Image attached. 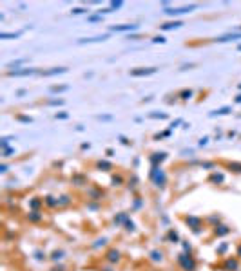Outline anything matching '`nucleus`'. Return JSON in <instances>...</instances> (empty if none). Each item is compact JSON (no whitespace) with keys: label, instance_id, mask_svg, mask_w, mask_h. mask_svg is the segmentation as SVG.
Masks as SVG:
<instances>
[{"label":"nucleus","instance_id":"33","mask_svg":"<svg viewBox=\"0 0 241 271\" xmlns=\"http://www.w3.org/2000/svg\"><path fill=\"white\" fill-rule=\"evenodd\" d=\"M87 9H83V7H76V9H73V15H82V13H85Z\"/></svg>","mask_w":241,"mask_h":271},{"label":"nucleus","instance_id":"27","mask_svg":"<svg viewBox=\"0 0 241 271\" xmlns=\"http://www.w3.org/2000/svg\"><path fill=\"white\" fill-rule=\"evenodd\" d=\"M150 118H160V119H165V118H167V114H163V112H161V114H158V112H152V114H150Z\"/></svg>","mask_w":241,"mask_h":271},{"label":"nucleus","instance_id":"5","mask_svg":"<svg viewBox=\"0 0 241 271\" xmlns=\"http://www.w3.org/2000/svg\"><path fill=\"white\" fill-rule=\"evenodd\" d=\"M196 9V6H187V7H180V9H165V15H170V16H178V15H183V13H189Z\"/></svg>","mask_w":241,"mask_h":271},{"label":"nucleus","instance_id":"42","mask_svg":"<svg viewBox=\"0 0 241 271\" xmlns=\"http://www.w3.org/2000/svg\"><path fill=\"white\" fill-rule=\"evenodd\" d=\"M236 101H237V103H241V94H239V96L236 98Z\"/></svg>","mask_w":241,"mask_h":271},{"label":"nucleus","instance_id":"26","mask_svg":"<svg viewBox=\"0 0 241 271\" xmlns=\"http://www.w3.org/2000/svg\"><path fill=\"white\" fill-rule=\"evenodd\" d=\"M227 267H228V269H237V262H236V260H228V262H227Z\"/></svg>","mask_w":241,"mask_h":271},{"label":"nucleus","instance_id":"11","mask_svg":"<svg viewBox=\"0 0 241 271\" xmlns=\"http://www.w3.org/2000/svg\"><path fill=\"white\" fill-rule=\"evenodd\" d=\"M165 152H160V154H152V157H150V161L154 163V166H158V163H161L163 159H165Z\"/></svg>","mask_w":241,"mask_h":271},{"label":"nucleus","instance_id":"29","mask_svg":"<svg viewBox=\"0 0 241 271\" xmlns=\"http://www.w3.org/2000/svg\"><path fill=\"white\" fill-rule=\"evenodd\" d=\"M67 202H69V197H67V195H63V197L58 199V204H67Z\"/></svg>","mask_w":241,"mask_h":271},{"label":"nucleus","instance_id":"36","mask_svg":"<svg viewBox=\"0 0 241 271\" xmlns=\"http://www.w3.org/2000/svg\"><path fill=\"white\" fill-rule=\"evenodd\" d=\"M20 121H24V123H31V118H24V116H18Z\"/></svg>","mask_w":241,"mask_h":271},{"label":"nucleus","instance_id":"2","mask_svg":"<svg viewBox=\"0 0 241 271\" xmlns=\"http://www.w3.org/2000/svg\"><path fill=\"white\" fill-rule=\"evenodd\" d=\"M152 179H154V183L158 185V186H163L165 185V174H163V170L160 168V166H154L152 168Z\"/></svg>","mask_w":241,"mask_h":271},{"label":"nucleus","instance_id":"15","mask_svg":"<svg viewBox=\"0 0 241 271\" xmlns=\"http://www.w3.org/2000/svg\"><path fill=\"white\" fill-rule=\"evenodd\" d=\"M20 33H0V38L2 40H7V38H18Z\"/></svg>","mask_w":241,"mask_h":271},{"label":"nucleus","instance_id":"43","mask_svg":"<svg viewBox=\"0 0 241 271\" xmlns=\"http://www.w3.org/2000/svg\"><path fill=\"white\" fill-rule=\"evenodd\" d=\"M239 89H241V85H239Z\"/></svg>","mask_w":241,"mask_h":271},{"label":"nucleus","instance_id":"14","mask_svg":"<svg viewBox=\"0 0 241 271\" xmlns=\"http://www.w3.org/2000/svg\"><path fill=\"white\" fill-rule=\"evenodd\" d=\"M178 96H180L181 100H190V98L194 96V90H190V89H189V90H181Z\"/></svg>","mask_w":241,"mask_h":271},{"label":"nucleus","instance_id":"39","mask_svg":"<svg viewBox=\"0 0 241 271\" xmlns=\"http://www.w3.org/2000/svg\"><path fill=\"white\" fill-rule=\"evenodd\" d=\"M207 141H209V139H207V138H203V139H200V145L203 146V145H207Z\"/></svg>","mask_w":241,"mask_h":271},{"label":"nucleus","instance_id":"13","mask_svg":"<svg viewBox=\"0 0 241 271\" xmlns=\"http://www.w3.org/2000/svg\"><path fill=\"white\" fill-rule=\"evenodd\" d=\"M185 220H187V224L194 226V230H196V228H198V226H200V219H198V217H187ZM196 231H198V230H196Z\"/></svg>","mask_w":241,"mask_h":271},{"label":"nucleus","instance_id":"30","mask_svg":"<svg viewBox=\"0 0 241 271\" xmlns=\"http://www.w3.org/2000/svg\"><path fill=\"white\" fill-rule=\"evenodd\" d=\"M67 116H69L67 112H60V114H56L55 118H56V119H67Z\"/></svg>","mask_w":241,"mask_h":271},{"label":"nucleus","instance_id":"6","mask_svg":"<svg viewBox=\"0 0 241 271\" xmlns=\"http://www.w3.org/2000/svg\"><path fill=\"white\" fill-rule=\"evenodd\" d=\"M38 73L36 69H15V71H7V76H29Z\"/></svg>","mask_w":241,"mask_h":271},{"label":"nucleus","instance_id":"16","mask_svg":"<svg viewBox=\"0 0 241 271\" xmlns=\"http://www.w3.org/2000/svg\"><path fill=\"white\" fill-rule=\"evenodd\" d=\"M107 259H109V260H111V262H116V260H120V253L113 250L111 253H109V255H107Z\"/></svg>","mask_w":241,"mask_h":271},{"label":"nucleus","instance_id":"41","mask_svg":"<svg viewBox=\"0 0 241 271\" xmlns=\"http://www.w3.org/2000/svg\"><path fill=\"white\" fill-rule=\"evenodd\" d=\"M100 18H102V16H91L89 20H91V22H96V20H100Z\"/></svg>","mask_w":241,"mask_h":271},{"label":"nucleus","instance_id":"9","mask_svg":"<svg viewBox=\"0 0 241 271\" xmlns=\"http://www.w3.org/2000/svg\"><path fill=\"white\" fill-rule=\"evenodd\" d=\"M65 71H67L65 67H53V69H49V71H42L40 74H43V76H55V74H62Z\"/></svg>","mask_w":241,"mask_h":271},{"label":"nucleus","instance_id":"35","mask_svg":"<svg viewBox=\"0 0 241 271\" xmlns=\"http://www.w3.org/2000/svg\"><path fill=\"white\" fill-rule=\"evenodd\" d=\"M63 103V100H53V101H49V105H62Z\"/></svg>","mask_w":241,"mask_h":271},{"label":"nucleus","instance_id":"25","mask_svg":"<svg viewBox=\"0 0 241 271\" xmlns=\"http://www.w3.org/2000/svg\"><path fill=\"white\" fill-rule=\"evenodd\" d=\"M122 6H123L122 0H118V2H111V9H120Z\"/></svg>","mask_w":241,"mask_h":271},{"label":"nucleus","instance_id":"34","mask_svg":"<svg viewBox=\"0 0 241 271\" xmlns=\"http://www.w3.org/2000/svg\"><path fill=\"white\" fill-rule=\"evenodd\" d=\"M122 181H123V179H122L120 175H114V177H113V183H114V185H116V183L120 185V183H122Z\"/></svg>","mask_w":241,"mask_h":271},{"label":"nucleus","instance_id":"37","mask_svg":"<svg viewBox=\"0 0 241 271\" xmlns=\"http://www.w3.org/2000/svg\"><path fill=\"white\" fill-rule=\"evenodd\" d=\"M127 230H129V231H134V224H133V222H127Z\"/></svg>","mask_w":241,"mask_h":271},{"label":"nucleus","instance_id":"28","mask_svg":"<svg viewBox=\"0 0 241 271\" xmlns=\"http://www.w3.org/2000/svg\"><path fill=\"white\" fill-rule=\"evenodd\" d=\"M62 257H63V251H55L53 253V260H60Z\"/></svg>","mask_w":241,"mask_h":271},{"label":"nucleus","instance_id":"3","mask_svg":"<svg viewBox=\"0 0 241 271\" xmlns=\"http://www.w3.org/2000/svg\"><path fill=\"white\" fill-rule=\"evenodd\" d=\"M180 264L183 266L185 271H194L196 269V262L190 257H187V255H180Z\"/></svg>","mask_w":241,"mask_h":271},{"label":"nucleus","instance_id":"24","mask_svg":"<svg viewBox=\"0 0 241 271\" xmlns=\"http://www.w3.org/2000/svg\"><path fill=\"white\" fill-rule=\"evenodd\" d=\"M24 62H27V60H26V58H24V60H16V62H11L7 67H9V69H11V67H18L20 63H24Z\"/></svg>","mask_w":241,"mask_h":271},{"label":"nucleus","instance_id":"23","mask_svg":"<svg viewBox=\"0 0 241 271\" xmlns=\"http://www.w3.org/2000/svg\"><path fill=\"white\" fill-rule=\"evenodd\" d=\"M63 90H67V85H62V87H53L51 92H63Z\"/></svg>","mask_w":241,"mask_h":271},{"label":"nucleus","instance_id":"32","mask_svg":"<svg viewBox=\"0 0 241 271\" xmlns=\"http://www.w3.org/2000/svg\"><path fill=\"white\" fill-rule=\"evenodd\" d=\"M169 239L174 240V242H178V233H176V231H170V233H169Z\"/></svg>","mask_w":241,"mask_h":271},{"label":"nucleus","instance_id":"20","mask_svg":"<svg viewBox=\"0 0 241 271\" xmlns=\"http://www.w3.org/2000/svg\"><path fill=\"white\" fill-rule=\"evenodd\" d=\"M210 181H212V183H223V175L221 174H214L210 177Z\"/></svg>","mask_w":241,"mask_h":271},{"label":"nucleus","instance_id":"12","mask_svg":"<svg viewBox=\"0 0 241 271\" xmlns=\"http://www.w3.org/2000/svg\"><path fill=\"white\" fill-rule=\"evenodd\" d=\"M232 108L230 107H221V108H217V110H214L212 112V114L210 116H225V114H228V112H230Z\"/></svg>","mask_w":241,"mask_h":271},{"label":"nucleus","instance_id":"10","mask_svg":"<svg viewBox=\"0 0 241 271\" xmlns=\"http://www.w3.org/2000/svg\"><path fill=\"white\" fill-rule=\"evenodd\" d=\"M183 24L180 20H174V22H167V24L161 26V31H170V29H176V27H181Z\"/></svg>","mask_w":241,"mask_h":271},{"label":"nucleus","instance_id":"17","mask_svg":"<svg viewBox=\"0 0 241 271\" xmlns=\"http://www.w3.org/2000/svg\"><path fill=\"white\" fill-rule=\"evenodd\" d=\"M225 233H228L227 226H216V235H225Z\"/></svg>","mask_w":241,"mask_h":271},{"label":"nucleus","instance_id":"1","mask_svg":"<svg viewBox=\"0 0 241 271\" xmlns=\"http://www.w3.org/2000/svg\"><path fill=\"white\" fill-rule=\"evenodd\" d=\"M158 71V67H140V69H133L130 71V76H149V74H154Z\"/></svg>","mask_w":241,"mask_h":271},{"label":"nucleus","instance_id":"21","mask_svg":"<svg viewBox=\"0 0 241 271\" xmlns=\"http://www.w3.org/2000/svg\"><path fill=\"white\" fill-rule=\"evenodd\" d=\"M46 202H47L49 206H56V204H58V199H55V197H47V199H46Z\"/></svg>","mask_w":241,"mask_h":271},{"label":"nucleus","instance_id":"19","mask_svg":"<svg viewBox=\"0 0 241 271\" xmlns=\"http://www.w3.org/2000/svg\"><path fill=\"white\" fill-rule=\"evenodd\" d=\"M96 166H98L100 170H102V168H103V170H111V168H113V166H111V163H107V161H100Z\"/></svg>","mask_w":241,"mask_h":271},{"label":"nucleus","instance_id":"7","mask_svg":"<svg viewBox=\"0 0 241 271\" xmlns=\"http://www.w3.org/2000/svg\"><path fill=\"white\" fill-rule=\"evenodd\" d=\"M239 38H241V33H234V34L217 36V38H214V42H220V43H223V42H232V40H239Z\"/></svg>","mask_w":241,"mask_h":271},{"label":"nucleus","instance_id":"22","mask_svg":"<svg viewBox=\"0 0 241 271\" xmlns=\"http://www.w3.org/2000/svg\"><path fill=\"white\" fill-rule=\"evenodd\" d=\"M150 257H152V260H161V257H163V255H161V251H152V253H150Z\"/></svg>","mask_w":241,"mask_h":271},{"label":"nucleus","instance_id":"4","mask_svg":"<svg viewBox=\"0 0 241 271\" xmlns=\"http://www.w3.org/2000/svg\"><path fill=\"white\" fill-rule=\"evenodd\" d=\"M136 29H138L136 24H122V26L111 27V31H118V33H130V31H136Z\"/></svg>","mask_w":241,"mask_h":271},{"label":"nucleus","instance_id":"31","mask_svg":"<svg viewBox=\"0 0 241 271\" xmlns=\"http://www.w3.org/2000/svg\"><path fill=\"white\" fill-rule=\"evenodd\" d=\"M152 42H154V43H165V38H163V36H154V38H152Z\"/></svg>","mask_w":241,"mask_h":271},{"label":"nucleus","instance_id":"40","mask_svg":"<svg viewBox=\"0 0 241 271\" xmlns=\"http://www.w3.org/2000/svg\"><path fill=\"white\" fill-rule=\"evenodd\" d=\"M38 204H40V201H33V202H31V206H33V208H36Z\"/></svg>","mask_w":241,"mask_h":271},{"label":"nucleus","instance_id":"8","mask_svg":"<svg viewBox=\"0 0 241 271\" xmlns=\"http://www.w3.org/2000/svg\"><path fill=\"white\" fill-rule=\"evenodd\" d=\"M103 40H107V34H103V36H93V38H82V40H78V43L80 45H83V43H96V42H103Z\"/></svg>","mask_w":241,"mask_h":271},{"label":"nucleus","instance_id":"18","mask_svg":"<svg viewBox=\"0 0 241 271\" xmlns=\"http://www.w3.org/2000/svg\"><path fill=\"white\" fill-rule=\"evenodd\" d=\"M27 219H29V220H33V222H36V220H40V219H42V215H38V212H31V213L27 215Z\"/></svg>","mask_w":241,"mask_h":271},{"label":"nucleus","instance_id":"38","mask_svg":"<svg viewBox=\"0 0 241 271\" xmlns=\"http://www.w3.org/2000/svg\"><path fill=\"white\" fill-rule=\"evenodd\" d=\"M100 119H105V121H109V119H113V116H100Z\"/></svg>","mask_w":241,"mask_h":271}]
</instances>
